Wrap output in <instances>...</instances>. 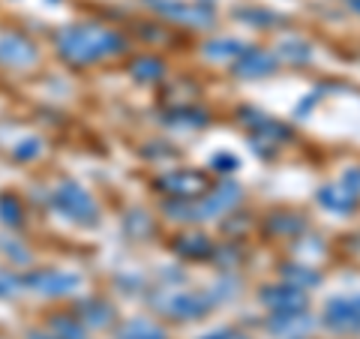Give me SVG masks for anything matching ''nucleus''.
<instances>
[{
  "mask_svg": "<svg viewBox=\"0 0 360 339\" xmlns=\"http://www.w3.org/2000/svg\"><path fill=\"white\" fill-rule=\"evenodd\" d=\"M270 229L279 231V234H285V231H300V229H303V222H300V219H285V217H283L279 222H276V219L270 222Z\"/></svg>",
  "mask_w": 360,
  "mask_h": 339,
  "instance_id": "obj_20",
  "label": "nucleus"
},
{
  "mask_svg": "<svg viewBox=\"0 0 360 339\" xmlns=\"http://www.w3.org/2000/svg\"><path fill=\"white\" fill-rule=\"evenodd\" d=\"M162 72H165V63L156 58H139L132 63V75L139 78V82H160Z\"/></svg>",
  "mask_w": 360,
  "mask_h": 339,
  "instance_id": "obj_15",
  "label": "nucleus"
},
{
  "mask_svg": "<svg viewBox=\"0 0 360 339\" xmlns=\"http://www.w3.org/2000/svg\"><path fill=\"white\" fill-rule=\"evenodd\" d=\"M25 286L30 291H39L45 298H60V295H72L78 288V276L75 274H60V270H39L25 279Z\"/></svg>",
  "mask_w": 360,
  "mask_h": 339,
  "instance_id": "obj_5",
  "label": "nucleus"
},
{
  "mask_svg": "<svg viewBox=\"0 0 360 339\" xmlns=\"http://www.w3.org/2000/svg\"><path fill=\"white\" fill-rule=\"evenodd\" d=\"M120 339H165V333L160 331V327L148 324V321H135L120 333Z\"/></svg>",
  "mask_w": 360,
  "mask_h": 339,
  "instance_id": "obj_17",
  "label": "nucleus"
},
{
  "mask_svg": "<svg viewBox=\"0 0 360 339\" xmlns=\"http://www.w3.org/2000/svg\"><path fill=\"white\" fill-rule=\"evenodd\" d=\"M360 201V189L352 184H342V186H324L319 192V205L328 207L330 213H352Z\"/></svg>",
  "mask_w": 360,
  "mask_h": 339,
  "instance_id": "obj_7",
  "label": "nucleus"
},
{
  "mask_svg": "<svg viewBox=\"0 0 360 339\" xmlns=\"http://www.w3.org/2000/svg\"><path fill=\"white\" fill-rule=\"evenodd\" d=\"M0 219L13 222V225L21 222V205H18L13 196H0Z\"/></svg>",
  "mask_w": 360,
  "mask_h": 339,
  "instance_id": "obj_18",
  "label": "nucleus"
},
{
  "mask_svg": "<svg viewBox=\"0 0 360 339\" xmlns=\"http://www.w3.org/2000/svg\"><path fill=\"white\" fill-rule=\"evenodd\" d=\"M274 63L276 58L267 51H258V49H246L238 60V75L243 78H262V75H270L274 72Z\"/></svg>",
  "mask_w": 360,
  "mask_h": 339,
  "instance_id": "obj_9",
  "label": "nucleus"
},
{
  "mask_svg": "<svg viewBox=\"0 0 360 339\" xmlns=\"http://www.w3.org/2000/svg\"><path fill=\"white\" fill-rule=\"evenodd\" d=\"M156 186L162 192H168L172 198H184V201H195L207 196V177L201 172H189V168H177V172H168L156 180Z\"/></svg>",
  "mask_w": 360,
  "mask_h": 339,
  "instance_id": "obj_3",
  "label": "nucleus"
},
{
  "mask_svg": "<svg viewBox=\"0 0 360 339\" xmlns=\"http://www.w3.org/2000/svg\"><path fill=\"white\" fill-rule=\"evenodd\" d=\"M243 117H246V127L255 132V139H258V141L276 144V139H288V129H285V127H279L276 120H270V117H264V115H258V111H243Z\"/></svg>",
  "mask_w": 360,
  "mask_h": 339,
  "instance_id": "obj_11",
  "label": "nucleus"
},
{
  "mask_svg": "<svg viewBox=\"0 0 360 339\" xmlns=\"http://www.w3.org/2000/svg\"><path fill=\"white\" fill-rule=\"evenodd\" d=\"M160 15L180 21L189 27H207L213 25V6L210 4H184V0H148Z\"/></svg>",
  "mask_w": 360,
  "mask_h": 339,
  "instance_id": "obj_4",
  "label": "nucleus"
},
{
  "mask_svg": "<svg viewBox=\"0 0 360 339\" xmlns=\"http://www.w3.org/2000/svg\"><path fill=\"white\" fill-rule=\"evenodd\" d=\"M354 303H357V309H360V300H354Z\"/></svg>",
  "mask_w": 360,
  "mask_h": 339,
  "instance_id": "obj_25",
  "label": "nucleus"
},
{
  "mask_svg": "<svg viewBox=\"0 0 360 339\" xmlns=\"http://www.w3.org/2000/svg\"><path fill=\"white\" fill-rule=\"evenodd\" d=\"M205 309H207V300L201 295H174L168 300V312L180 315V319H198Z\"/></svg>",
  "mask_w": 360,
  "mask_h": 339,
  "instance_id": "obj_12",
  "label": "nucleus"
},
{
  "mask_svg": "<svg viewBox=\"0 0 360 339\" xmlns=\"http://www.w3.org/2000/svg\"><path fill=\"white\" fill-rule=\"evenodd\" d=\"M262 300L267 303L270 312L276 315H297L307 309V291L300 286H279V288H264Z\"/></svg>",
  "mask_w": 360,
  "mask_h": 339,
  "instance_id": "obj_6",
  "label": "nucleus"
},
{
  "mask_svg": "<svg viewBox=\"0 0 360 339\" xmlns=\"http://www.w3.org/2000/svg\"><path fill=\"white\" fill-rule=\"evenodd\" d=\"M27 148H15V156L18 160H25V156H33V153H39V141H25Z\"/></svg>",
  "mask_w": 360,
  "mask_h": 339,
  "instance_id": "obj_22",
  "label": "nucleus"
},
{
  "mask_svg": "<svg viewBox=\"0 0 360 339\" xmlns=\"http://www.w3.org/2000/svg\"><path fill=\"white\" fill-rule=\"evenodd\" d=\"M177 252L186 258H205V255H210V241L205 234H186V237H180Z\"/></svg>",
  "mask_w": 360,
  "mask_h": 339,
  "instance_id": "obj_14",
  "label": "nucleus"
},
{
  "mask_svg": "<svg viewBox=\"0 0 360 339\" xmlns=\"http://www.w3.org/2000/svg\"><path fill=\"white\" fill-rule=\"evenodd\" d=\"M243 51H246V45L238 39H217V42L205 45V54L210 60H238Z\"/></svg>",
  "mask_w": 360,
  "mask_h": 339,
  "instance_id": "obj_13",
  "label": "nucleus"
},
{
  "mask_svg": "<svg viewBox=\"0 0 360 339\" xmlns=\"http://www.w3.org/2000/svg\"><path fill=\"white\" fill-rule=\"evenodd\" d=\"M352 9H354V13H360V0H352Z\"/></svg>",
  "mask_w": 360,
  "mask_h": 339,
  "instance_id": "obj_24",
  "label": "nucleus"
},
{
  "mask_svg": "<svg viewBox=\"0 0 360 339\" xmlns=\"http://www.w3.org/2000/svg\"><path fill=\"white\" fill-rule=\"evenodd\" d=\"M54 327H58V333H60L58 339H84V331L70 319H54Z\"/></svg>",
  "mask_w": 360,
  "mask_h": 339,
  "instance_id": "obj_19",
  "label": "nucleus"
},
{
  "mask_svg": "<svg viewBox=\"0 0 360 339\" xmlns=\"http://www.w3.org/2000/svg\"><path fill=\"white\" fill-rule=\"evenodd\" d=\"M0 60L13 63V66H27V63L37 60V49H33L25 37L13 33V37L0 39Z\"/></svg>",
  "mask_w": 360,
  "mask_h": 339,
  "instance_id": "obj_8",
  "label": "nucleus"
},
{
  "mask_svg": "<svg viewBox=\"0 0 360 339\" xmlns=\"http://www.w3.org/2000/svg\"><path fill=\"white\" fill-rule=\"evenodd\" d=\"M276 54L283 60H288V63H307L309 60V45L300 42V39H288V42L279 45Z\"/></svg>",
  "mask_w": 360,
  "mask_h": 339,
  "instance_id": "obj_16",
  "label": "nucleus"
},
{
  "mask_svg": "<svg viewBox=\"0 0 360 339\" xmlns=\"http://www.w3.org/2000/svg\"><path fill=\"white\" fill-rule=\"evenodd\" d=\"M205 339H246V336L234 333V331H217V333H210V336H205Z\"/></svg>",
  "mask_w": 360,
  "mask_h": 339,
  "instance_id": "obj_23",
  "label": "nucleus"
},
{
  "mask_svg": "<svg viewBox=\"0 0 360 339\" xmlns=\"http://www.w3.org/2000/svg\"><path fill=\"white\" fill-rule=\"evenodd\" d=\"M213 165H217V172H234V168H238V160H234V156L219 153L217 160H213Z\"/></svg>",
  "mask_w": 360,
  "mask_h": 339,
  "instance_id": "obj_21",
  "label": "nucleus"
},
{
  "mask_svg": "<svg viewBox=\"0 0 360 339\" xmlns=\"http://www.w3.org/2000/svg\"><path fill=\"white\" fill-rule=\"evenodd\" d=\"M58 49L70 63H96L108 54H120L127 49L120 33L99 25H70L58 33Z\"/></svg>",
  "mask_w": 360,
  "mask_h": 339,
  "instance_id": "obj_1",
  "label": "nucleus"
},
{
  "mask_svg": "<svg viewBox=\"0 0 360 339\" xmlns=\"http://www.w3.org/2000/svg\"><path fill=\"white\" fill-rule=\"evenodd\" d=\"M328 324L336 327V331H357L360 327V309L354 300H333L328 307Z\"/></svg>",
  "mask_w": 360,
  "mask_h": 339,
  "instance_id": "obj_10",
  "label": "nucleus"
},
{
  "mask_svg": "<svg viewBox=\"0 0 360 339\" xmlns=\"http://www.w3.org/2000/svg\"><path fill=\"white\" fill-rule=\"evenodd\" d=\"M54 207H58L63 217H70L72 222H82V225H94L99 217V207H96V201L90 198V192L84 186L72 184V180H66V184L54 189Z\"/></svg>",
  "mask_w": 360,
  "mask_h": 339,
  "instance_id": "obj_2",
  "label": "nucleus"
}]
</instances>
